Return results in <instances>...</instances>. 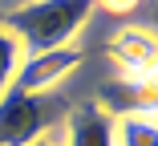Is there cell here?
Masks as SVG:
<instances>
[{
  "mask_svg": "<svg viewBox=\"0 0 158 146\" xmlns=\"http://www.w3.org/2000/svg\"><path fill=\"white\" fill-rule=\"evenodd\" d=\"M93 0H24V4L0 12L4 33L20 45V53H49L77 45L81 28L93 16Z\"/></svg>",
  "mask_w": 158,
  "mask_h": 146,
  "instance_id": "obj_1",
  "label": "cell"
},
{
  "mask_svg": "<svg viewBox=\"0 0 158 146\" xmlns=\"http://www.w3.org/2000/svg\"><path fill=\"white\" fill-rule=\"evenodd\" d=\"M57 118L61 110L49 98H28L8 85L0 94V146H33L37 138L53 130Z\"/></svg>",
  "mask_w": 158,
  "mask_h": 146,
  "instance_id": "obj_2",
  "label": "cell"
},
{
  "mask_svg": "<svg viewBox=\"0 0 158 146\" xmlns=\"http://www.w3.org/2000/svg\"><path fill=\"white\" fill-rule=\"evenodd\" d=\"M81 65V49L65 45V49H49V53H28L20 57V65L12 73V90L28 94V98H49L61 81H69Z\"/></svg>",
  "mask_w": 158,
  "mask_h": 146,
  "instance_id": "obj_3",
  "label": "cell"
},
{
  "mask_svg": "<svg viewBox=\"0 0 158 146\" xmlns=\"http://www.w3.org/2000/svg\"><path fill=\"white\" fill-rule=\"evenodd\" d=\"M110 57L118 65V77L130 90H150L154 85V61L158 45L150 28H118V37L110 41Z\"/></svg>",
  "mask_w": 158,
  "mask_h": 146,
  "instance_id": "obj_4",
  "label": "cell"
},
{
  "mask_svg": "<svg viewBox=\"0 0 158 146\" xmlns=\"http://www.w3.org/2000/svg\"><path fill=\"white\" fill-rule=\"evenodd\" d=\"M61 146H114V114L102 102H81L65 114Z\"/></svg>",
  "mask_w": 158,
  "mask_h": 146,
  "instance_id": "obj_5",
  "label": "cell"
},
{
  "mask_svg": "<svg viewBox=\"0 0 158 146\" xmlns=\"http://www.w3.org/2000/svg\"><path fill=\"white\" fill-rule=\"evenodd\" d=\"M114 146H158V114L150 102L114 118Z\"/></svg>",
  "mask_w": 158,
  "mask_h": 146,
  "instance_id": "obj_6",
  "label": "cell"
},
{
  "mask_svg": "<svg viewBox=\"0 0 158 146\" xmlns=\"http://www.w3.org/2000/svg\"><path fill=\"white\" fill-rule=\"evenodd\" d=\"M20 57H24L20 45L4 33V24H0V94L12 85V73H16V65H20Z\"/></svg>",
  "mask_w": 158,
  "mask_h": 146,
  "instance_id": "obj_7",
  "label": "cell"
},
{
  "mask_svg": "<svg viewBox=\"0 0 158 146\" xmlns=\"http://www.w3.org/2000/svg\"><path fill=\"white\" fill-rule=\"evenodd\" d=\"M98 8H106V12H114V16H126V12H134L142 0H93Z\"/></svg>",
  "mask_w": 158,
  "mask_h": 146,
  "instance_id": "obj_8",
  "label": "cell"
},
{
  "mask_svg": "<svg viewBox=\"0 0 158 146\" xmlns=\"http://www.w3.org/2000/svg\"><path fill=\"white\" fill-rule=\"evenodd\" d=\"M33 146H61V142H57V138H49V134H45V138H37V142H33Z\"/></svg>",
  "mask_w": 158,
  "mask_h": 146,
  "instance_id": "obj_9",
  "label": "cell"
}]
</instances>
